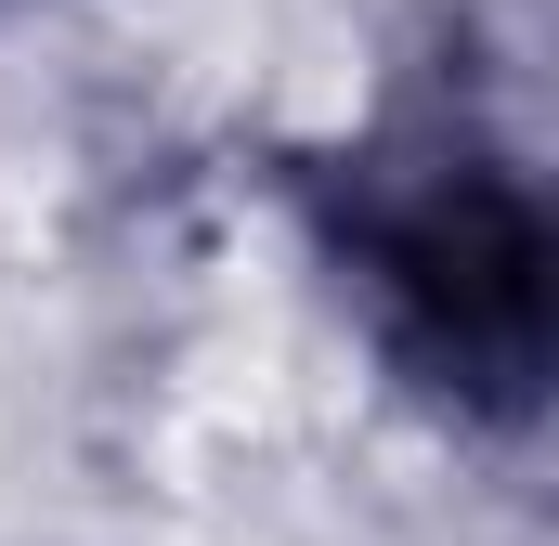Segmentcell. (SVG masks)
I'll list each match as a JSON object with an SVG mask.
<instances>
[{
  "instance_id": "1",
  "label": "cell",
  "mask_w": 559,
  "mask_h": 546,
  "mask_svg": "<svg viewBox=\"0 0 559 546\" xmlns=\"http://www.w3.org/2000/svg\"><path fill=\"white\" fill-rule=\"evenodd\" d=\"M325 273L365 352L468 429H521L547 378V195L481 105H404L325 169Z\"/></svg>"
},
{
  "instance_id": "2",
  "label": "cell",
  "mask_w": 559,
  "mask_h": 546,
  "mask_svg": "<svg viewBox=\"0 0 559 546\" xmlns=\"http://www.w3.org/2000/svg\"><path fill=\"white\" fill-rule=\"evenodd\" d=\"M0 13H13V0H0Z\"/></svg>"
}]
</instances>
